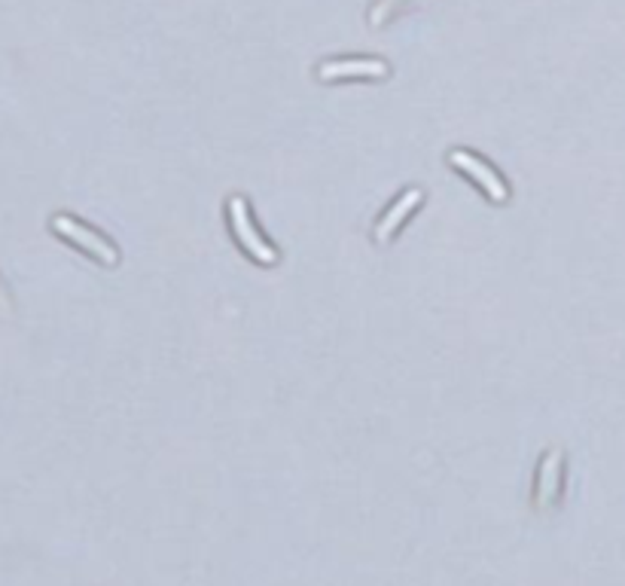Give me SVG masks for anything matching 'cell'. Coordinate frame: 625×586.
Listing matches in <instances>:
<instances>
[{
	"label": "cell",
	"mask_w": 625,
	"mask_h": 586,
	"mask_svg": "<svg viewBox=\"0 0 625 586\" xmlns=\"http://www.w3.org/2000/svg\"><path fill=\"white\" fill-rule=\"evenodd\" d=\"M52 229L58 232V236H65V239H71L74 245H80L83 251H89L92 257H98L101 263H107V266H113L119 257H116V251H113V245H107L98 232H92L89 226H83V223H77L74 217H68V214H55L52 217Z\"/></svg>",
	"instance_id": "cell-1"
},
{
	"label": "cell",
	"mask_w": 625,
	"mask_h": 586,
	"mask_svg": "<svg viewBox=\"0 0 625 586\" xmlns=\"http://www.w3.org/2000/svg\"><path fill=\"white\" fill-rule=\"evenodd\" d=\"M229 220H232V229H235L238 242H241L250 254H254L257 260H263V263H275V260H278L275 248H269V245L260 239V232L254 229V223H250L244 196H232V199H229Z\"/></svg>",
	"instance_id": "cell-2"
},
{
	"label": "cell",
	"mask_w": 625,
	"mask_h": 586,
	"mask_svg": "<svg viewBox=\"0 0 625 586\" xmlns=\"http://www.w3.org/2000/svg\"><path fill=\"white\" fill-rule=\"evenodd\" d=\"M449 159H452V165H458L461 171H467L470 178H473V181H476V184H479V187H482V190L494 199V202H504V199L510 196V193H507V187H504V181H500L497 174H494L485 162H479L476 156H470V153H464V150H455Z\"/></svg>",
	"instance_id": "cell-3"
},
{
	"label": "cell",
	"mask_w": 625,
	"mask_h": 586,
	"mask_svg": "<svg viewBox=\"0 0 625 586\" xmlns=\"http://www.w3.org/2000/svg\"><path fill=\"white\" fill-rule=\"evenodd\" d=\"M388 65L379 58H351V62H327L321 65L318 77L321 80H339V77H385Z\"/></svg>",
	"instance_id": "cell-4"
},
{
	"label": "cell",
	"mask_w": 625,
	"mask_h": 586,
	"mask_svg": "<svg viewBox=\"0 0 625 586\" xmlns=\"http://www.w3.org/2000/svg\"><path fill=\"white\" fill-rule=\"evenodd\" d=\"M424 196H421V190H409V193H403V199L385 214V220L379 223V229H375V239H379V242H388L391 236H394V232H397V226L409 217V211L421 202Z\"/></svg>",
	"instance_id": "cell-5"
},
{
	"label": "cell",
	"mask_w": 625,
	"mask_h": 586,
	"mask_svg": "<svg viewBox=\"0 0 625 586\" xmlns=\"http://www.w3.org/2000/svg\"><path fill=\"white\" fill-rule=\"evenodd\" d=\"M558 480H561V452L552 449L546 458H543V467H540V507H549L552 498L558 495Z\"/></svg>",
	"instance_id": "cell-6"
}]
</instances>
